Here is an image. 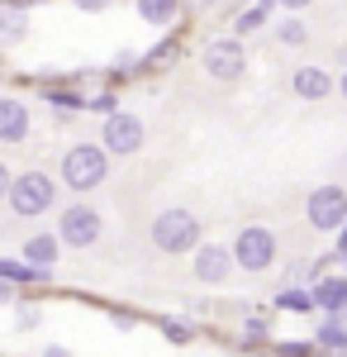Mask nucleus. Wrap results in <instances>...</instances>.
Returning a JSON list of instances; mask_svg holds the SVG:
<instances>
[{
  "instance_id": "f257e3e1",
  "label": "nucleus",
  "mask_w": 347,
  "mask_h": 357,
  "mask_svg": "<svg viewBox=\"0 0 347 357\" xmlns=\"http://www.w3.org/2000/svg\"><path fill=\"white\" fill-rule=\"evenodd\" d=\"M105 176H109V153L100 143H72L62 153V181L72 191H95Z\"/></svg>"
},
{
  "instance_id": "f03ea898",
  "label": "nucleus",
  "mask_w": 347,
  "mask_h": 357,
  "mask_svg": "<svg viewBox=\"0 0 347 357\" xmlns=\"http://www.w3.org/2000/svg\"><path fill=\"white\" fill-rule=\"evenodd\" d=\"M10 210L20 215V220H33V215H48L53 210V176H43V172H24V176H10Z\"/></svg>"
},
{
  "instance_id": "7ed1b4c3",
  "label": "nucleus",
  "mask_w": 347,
  "mask_h": 357,
  "mask_svg": "<svg viewBox=\"0 0 347 357\" xmlns=\"http://www.w3.org/2000/svg\"><path fill=\"white\" fill-rule=\"evenodd\" d=\"M153 243L162 252H190V248L200 243V220L190 210H162L157 220H153Z\"/></svg>"
},
{
  "instance_id": "20e7f679",
  "label": "nucleus",
  "mask_w": 347,
  "mask_h": 357,
  "mask_svg": "<svg viewBox=\"0 0 347 357\" xmlns=\"http://www.w3.org/2000/svg\"><path fill=\"white\" fill-rule=\"evenodd\" d=\"M229 257L238 262L242 272H267L271 262H276V234L262 229V224H252V229H242L238 238H233V252Z\"/></svg>"
},
{
  "instance_id": "39448f33",
  "label": "nucleus",
  "mask_w": 347,
  "mask_h": 357,
  "mask_svg": "<svg viewBox=\"0 0 347 357\" xmlns=\"http://www.w3.org/2000/svg\"><path fill=\"white\" fill-rule=\"evenodd\" d=\"M100 238V215L91 205H67L62 220H57V243H72V248H91Z\"/></svg>"
},
{
  "instance_id": "423d86ee",
  "label": "nucleus",
  "mask_w": 347,
  "mask_h": 357,
  "mask_svg": "<svg viewBox=\"0 0 347 357\" xmlns=\"http://www.w3.org/2000/svg\"><path fill=\"white\" fill-rule=\"evenodd\" d=\"M304 215H309V224L314 229H338V224L347 220V191L343 186H319V191H309V200H304Z\"/></svg>"
},
{
  "instance_id": "0eeeda50",
  "label": "nucleus",
  "mask_w": 347,
  "mask_h": 357,
  "mask_svg": "<svg viewBox=\"0 0 347 357\" xmlns=\"http://www.w3.org/2000/svg\"><path fill=\"white\" fill-rule=\"evenodd\" d=\"M242 67H247V53H242L238 38H214V43H205V72H210L214 82H238Z\"/></svg>"
},
{
  "instance_id": "6e6552de",
  "label": "nucleus",
  "mask_w": 347,
  "mask_h": 357,
  "mask_svg": "<svg viewBox=\"0 0 347 357\" xmlns=\"http://www.w3.org/2000/svg\"><path fill=\"white\" fill-rule=\"evenodd\" d=\"M100 148H105V153H119V158L138 153V148H143V124H138L134 114H114L109 110L105 134H100Z\"/></svg>"
},
{
  "instance_id": "1a4fd4ad",
  "label": "nucleus",
  "mask_w": 347,
  "mask_h": 357,
  "mask_svg": "<svg viewBox=\"0 0 347 357\" xmlns=\"http://www.w3.org/2000/svg\"><path fill=\"white\" fill-rule=\"evenodd\" d=\"M229 267H233V257H229L219 243H205L200 252H195V276H200V281H210V286L229 281Z\"/></svg>"
},
{
  "instance_id": "9d476101",
  "label": "nucleus",
  "mask_w": 347,
  "mask_h": 357,
  "mask_svg": "<svg viewBox=\"0 0 347 357\" xmlns=\"http://www.w3.org/2000/svg\"><path fill=\"white\" fill-rule=\"evenodd\" d=\"M291 91L300 96V100H323L328 91H333V77L323 72V67H300L291 77Z\"/></svg>"
},
{
  "instance_id": "9b49d317",
  "label": "nucleus",
  "mask_w": 347,
  "mask_h": 357,
  "mask_svg": "<svg viewBox=\"0 0 347 357\" xmlns=\"http://www.w3.org/2000/svg\"><path fill=\"white\" fill-rule=\"evenodd\" d=\"M309 305H319V310H347V276H319L314 281V291H309Z\"/></svg>"
},
{
  "instance_id": "f8f14e48",
  "label": "nucleus",
  "mask_w": 347,
  "mask_h": 357,
  "mask_svg": "<svg viewBox=\"0 0 347 357\" xmlns=\"http://www.w3.org/2000/svg\"><path fill=\"white\" fill-rule=\"evenodd\" d=\"M29 138V110L20 100H0V143H24Z\"/></svg>"
},
{
  "instance_id": "ddd939ff",
  "label": "nucleus",
  "mask_w": 347,
  "mask_h": 357,
  "mask_svg": "<svg viewBox=\"0 0 347 357\" xmlns=\"http://www.w3.org/2000/svg\"><path fill=\"white\" fill-rule=\"evenodd\" d=\"M24 262H29V267L53 272V262H57V238H53V234H33V238L24 243Z\"/></svg>"
},
{
  "instance_id": "4468645a",
  "label": "nucleus",
  "mask_w": 347,
  "mask_h": 357,
  "mask_svg": "<svg viewBox=\"0 0 347 357\" xmlns=\"http://www.w3.org/2000/svg\"><path fill=\"white\" fill-rule=\"evenodd\" d=\"M29 33V15L20 5H5L0 10V43H15V38H24Z\"/></svg>"
},
{
  "instance_id": "2eb2a0df",
  "label": "nucleus",
  "mask_w": 347,
  "mask_h": 357,
  "mask_svg": "<svg viewBox=\"0 0 347 357\" xmlns=\"http://www.w3.org/2000/svg\"><path fill=\"white\" fill-rule=\"evenodd\" d=\"M138 15H143L148 24H167V20L176 15V0H138Z\"/></svg>"
},
{
  "instance_id": "dca6fc26",
  "label": "nucleus",
  "mask_w": 347,
  "mask_h": 357,
  "mask_svg": "<svg viewBox=\"0 0 347 357\" xmlns=\"http://www.w3.org/2000/svg\"><path fill=\"white\" fill-rule=\"evenodd\" d=\"M271 15V5H252L247 15H238V33H252V29H262V20Z\"/></svg>"
},
{
  "instance_id": "f3484780",
  "label": "nucleus",
  "mask_w": 347,
  "mask_h": 357,
  "mask_svg": "<svg viewBox=\"0 0 347 357\" xmlns=\"http://www.w3.org/2000/svg\"><path fill=\"white\" fill-rule=\"evenodd\" d=\"M319 343H323V348H347V329H343V324H323Z\"/></svg>"
},
{
  "instance_id": "a211bd4d",
  "label": "nucleus",
  "mask_w": 347,
  "mask_h": 357,
  "mask_svg": "<svg viewBox=\"0 0 347 357\" xmlns=\"http://www.w3.org/2000/svg\"><path fill=\"white\" fill-rule=\"evenodd\" d=\"M281 305L286 310H309V296L304 291H281Z\"/></svg>"
},
{
  "instance_id": "6ab92c4d",
  "label": "nucleus",
  "mask_w": 347,
  "mask_h": 357,
  "mask_svg": "<svg viewBox=\"0 0 347 357\" xmlns=\"http://www.w3.org/2000/svg\"><path fill=\"white\" fill-rule=\"evenodd\" d=\"M281 38H286V43H300V38H304V29L291 20V24H281Z\"/></svg>"
},
{
  "instance_id": "aec40b11",
  "label": "nucleus",
  "mask_w": 347,
  "mask_h": 357,
  "mask_svg": "<svg viewBox=\"0 0 347 357\" xmlns=\"http://www.w3.org/2000/svg\"><path fill=\"white\" fill-rule=\"evenodd\" d=\"M33 324H38V310H29V305H24V310H20V329H33Z\"/></svg>"
},
{
  "instance_id": "412c9836",
  "label": "nucleus",
  "mask_w": 347,
  "mask_h": 357,
  "mask_svg": "<svg viewBox=\"0 0 347 357\" xmlns=\"http://www.w3.org/2000/svg\"><path fill=\"white\" fill-rule=\"evenodd\" d=\"M91 105H95V110H100V114H109V110H114V96H95Z\"/></svg>"
},
{
  "instance_id": "4be33fe9",
  "label": "nucleus",
  "mask_w": 347,
  "mask_h": 357,
  "mask_svg": "<svg viewBox=\"0 0 347 357\" xmlns=\"http://www.w3.org/2000/svg\"><path fill=\"white\" fill-rule=\"evenodd\" d=\"M5 191H10V167L0 162V200H5Z\"/></svg>"
},
{
  "instance_id": "5701e85b",
  "label": "nucleus",
  "mask_w": 347,
  "mask_h": 357,
  "mask_svg": "<svg viewBox=\"0 0 347 357\" xmlns=\"http://www.w3.org/2000/svg\"><path fill=\"white\" fill-rule=\"evenodd\" d=\"M81 10H105V0H77Z\"/></svg>"
},
{
  "instance_id": "b1692460",
  "label": "nucleus",
  "mask_w": 347,
  "mask_h": 357,
  "mask_svg": "<svg viewBox=\"0 0 347 357\" xmlns=\"http://www.w3.org/2000/svg\"><path fill=\"white\" fill-rule=\"evenodd\" d=\"M0 305H10V281L0 276Z\"/></svg>"
},
{
  "instance_id": "393cba45",
  "label": "nucleus",
  "mask_w": 347,
  "mask_h": 357,
  "mask_svg": "<svg viewBox=\"0 0 347 357\" xmlns=\"http://www.w3.org/2000/svg\"><path fill=\"white\" fill-rule=\"evenodd\" d=\"M276 5H286V10H304L309 0H276Z\"/></svg>"
},
{
  "instance_id": "a878e982",
  "label": "nucleus",
  "mask_w": 347,
  "mask_h": 357,
  "mask_svg": "<svg viewBox=\"0 0 347 357\" xmlns=\"http://www.w3.org/2000/svg\"><path fill=\"white\" fill-rule=\"evenodd\" d=\"M338 257H343V262H347V234H343V243H338Z\"/></svg>"
},
{
  "instance_id": "bb28decb",
  "label": "nucleus",
  "mask_w": 347,
  "mask_h": 357,
  "mask_svg": "<svg viewBox=\"0 0 347 357\" xmlns=\"http://www.w3.org/2000/svg\"><path fill=\"white\" fill-rule=\"evenodd\" d=\"M338 91H343V96H347V72H343V82H338Z\"/></svg>"
},
{
  "instance_id": "cd10ccee",
  "label": "nucleus",
  "mask_w": 347,
  "mask_h": 357,
  "mask_svg": "<svg viewBox=\"0 0 347 357\" xmlns=\"http://www.w3.org/2000/svg\"><path fill=\"white\" fill-rule=\"evenodd\" d=\"M257 5H276V0H257Z\"/></svg>"
},
{
  "instance_id": "c85d7f7f",
  "label": "nucleus",
  "mask_w": 347,
  "mask_h": 357,
  "mask_svg": "<svg viewBox=\"0 0 347 357\" xmlns=\"http://www.w3.org/2000/svg\"><path fill=\"white\" fill-rule=\"evenodd\" d=\"M343 162H347V158H343Z\"/></svg>"
},
{
  "instance_id": "c756f323",
  "label": "nucleus",
  "mask_w": 347,
  "mask_h": 357,
  "mask_svg": "<svg viewBox=\"0 0 347 357\" xmlns=\"http://www.w3.org/2000/svg\"><path fill=\"white\" fill-rule=\"evenodd\" d=\"M343 224H347V220H343Z\"/></svg>"
}]
</instances>
